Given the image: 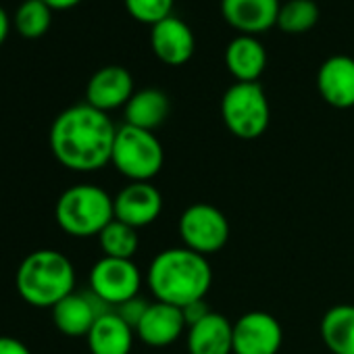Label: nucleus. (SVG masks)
I'll return each instance as SVG.
<instances>
[{
	"label": "nucleus",
	"mask_w": 354,
	"mask_h": 354,
	"mask_svg": "<svg viewBox=\"0 0 354 354\" xmlns=\"http://www.w3.org/2000/svg\"><path fill=\"white\" fill-rule=\"evenodd\" d=\"M117 127L109 113L88 102L59 113L50 127L53 156L69 171L92 173L111 162Z\"/></svg>",
	"instance_id": "1"
},
{
	"label": "nucleus",
	"mask_w": 354,
	"mask_h": 354,
	"mask_svg": "<svg viewBox=\"0 0 354 354\" xmlns=\"http://www.w3.org/2000/svg\"><path fill=\"white\" fill-rule=\"evenodd\" d=\"M146 281L158 302L186 308L205 300L213 283V271L207 257L180 246L160 250L150 261Z\"/></svg>",
	"instance_id": "2"
},
{
	"label": "nucleus",
	"mask_w": 354,
	"mask_h": 354,
	"mask_svg": "<svg viewBox=\"0 0 354 354\" xmlns=\"http://www.w3.org/2000/svg\"><path fill=\"white\" fill-rule=\"evenodd\" d=\"M15 286L30 306L55 308L63 298L75 292V269L63 252L42 248L21 261Z\"/></svg>",
	"instance_id": "3"
},
{
	"label": "nucleus",
	"mask_w": 354,
	"mask_h": 354,
	"mask_svg": "<svg viewBox=\"0 0 354 354\" xmlns=\"http://www.w3.org/2000/svg\"><path fill=\"white\" fill-rule=\"evenodd\" d=\"M57 225L73 238H92L115 219L109 192L94 184H77L65 190L55 207Z\"/></svg>",
	"instance_id": "4"
},
{
	"label": "nucleus",
	"mask_w": 354,
	"mask_h": 354,
	"mask_svg": "<svg viewBox=\"0 0 354 354\" xmlns=\"http://www.w3.org/2000/svg\"><path fill=\"white\" fill-rule=\"evenodd\" d=\"M111 162L129 182H150L162 169L165 150L154 131L123 123L117 127Z\"/></svg>",
	"instance_id": "5"
},
{
	"label": "nucleus",
	"mask_w": 354,
	"mask_h": 354,
	"mask_svg": "<svg viewBox=\"0 0 354 354\" xmlns=\"http://www.w3.org/2000/svg\"><path fill=\"white\" fill-rule=\"evenodd\" d=\"M221 117L232 136L240 140L261 138L271 121L267 94L259 82H236L221 98Z\"/></svg>",
	"instance_id": "6"
},
{
	"label": "nucleus",
	"mask_w": 354,
	"mask_h": 354,
	"mask_svg": "<svg viewBox=\"0 0 354 354\" xmlns=\"http://www.w3.org/2000/svg\"><path fill=\"white\" fill-rule=\"evenodd\" d=\"M177 232L186 248L209 257L219 252L230 240V221L213 205H190L177 221Z\"/></svg>",
	"instance_id": "7"
},
{
	"label": "nucleus",
	"mask_w": 354,
	"mask_h": 354,
	"mask_svg": "<svg viewBox=\"0 0 354 354\" xmlns=\"http://www.w3.org/2000/svg\"><path fill=\"white\" fill-rule=\"evenodd\" d=\"M142 275L133 261L102 257L90 271V292L106 306H119L140 294Z\"/></svg>",
	"instance_id": "8"
},
{
	"label": "nucleus",
	"mask_w": 354,
	"mask_h": 354,
	"mask_svg": "<svg viewBox=\"0 0 354 354\" xmlns=\"http://www.w3.org/2000/svg\"><path fill=\"white\" fill-rule=\"evenodd\" d=\"M281 344L283 329L265 310H250L234 323V354H277Z\"/></svg>",
	"instance_id": "9"
},
{
	"label": "nucleus",
	"mask_w": 354,
	"mask_h": 354,
	"mask_svg": "<svg viewBox=\"0 0 354 354\" xmlns=\"http://www.w3.org/2000/svg\"><path fill=\"white\" fill-rule=\"evenodd\" d=\"M150 48L160 63L182 67L192 59L196 40L186 21L171 15L150 28Z\"/></svg>",
	"instance_id": "10"
},
{
	"label": "nucleus",
	"mask_w": 354,
	"mask_h": 354,
	"mask_svg": "<svg viewBox=\"0 0 354 354\" xmlns=\"http://www.w3.org/2000/svg\"><path fill=\"white\" fill-rule=\"evenodd\" d=\"M115 219L136 230L154 223L162 211V196L150 182H129L113 198Z\"/></svg>",
	"instance_id": "11"
},
{
	"label": "nucleus",
	"mask_w": 354,
	"mask_h": 354,
	"mask_svg": "<svg viewBox=\"0 0 354 354\" xmlns=\"http://www.w3.org/2000/svg\"><path fill=\"white\" fill-rule=\"evenodd\" d=\"M188 323L184 310L167 302H150L136 327V335L152 348H165L180 339Z\"/></svg>",
	"instance_id": "12"
},
{
	"label": "nucleus",
	"mask_w": 354,
	"mask_h": 354,
	"mask_svg": "<svg viewBox=\"0 0 354 354\" xmlns=\"http://www.w3.org/2000/svg\"><path fill=\"white\" fill-rule=\"evenodd\" d=\"M133 77L125 67L109 65L98 69L88 86H86V102L102 113L115 111L119 106L125 109L129 98L133 96Z\"/></svg>",
	"instance_id": "13"
},
{
	"label": "nucleus",
	"mask_w": 354,
	"mask_h": 354,
	"mask_svg": "<svg viewBox=\"0 0 354 354\" xmlns=\"http://www.w3.org/2000/svg\"><path fill=\"white\" fill-rule=\"evenodd\" d=\"M279 0H221V15L240 36H259L277 26Z\"/></svg>",
	"instance_id": "14"
},
{
	"label": "nucleus",
	"mask_w": 354,
	"mask_h": 354,
	"mask_svg": "<svg viewBox=\"0 0 354 354\" xmlns=\"http://www.w3.org/2000/svg\"><path fill=\"white\" fill-rule=\"evenodd\" d=\"M50 310H53L55 327L61 333L69 337H86L92 325L96 323V319L102 313H106L109 306L102 300H98L92 292L90 294L73 292Z\"/></svg>",
	"instance_id": "15"
},
{
	"label": "nucleus",
	"mask_w": 354,
	"mask_h": 354,
	"mask_svg": "<svg viewBox=\"0 0 354 354\" xmlns=\"http://www.w3.org/2000/svg\"><path fill=\"white\" fill-rule=\"evenodd\" d=\"M317 90L329 106L352 109L354 106V59L348 55H333L325 59L317 71Z\"/></svg>",
	"instance_id": "16"
},
{
	"label": "nucleus",
	"mask_w": 354,
	"mask_h": 354,
	"mask_svg": "<svg viewBox=\"0 0 354 354\" xmlns=\"http://www.w3.org/2000/svg\"><path fill=\"white\" fill-rule=\"evenodd\" d=\"M190 354H234V323L221 313H209L188 327Z\"/></svg>",
	"instance_id": "17"
},
{
	"label": "nucleus",
	"mask_w": 354,
	"mask_h": 354,
	"mask_svg": "<svg viewBox=\"0 0 354 354\" xmlns=\"http://www.w3.org/2000/svg\"><path fill=\"white\" fill-rule=\"evenodd\" d=\"M133 327L117 310L102 313L86 335L92 354H129L133 346Z\"/></svg>",
	"instance_id": "18"
},
{
	"label": "nucleus",
	"mask_w": 354,
	"mask_h": 354,
	"mask_svg": "<svg viewBox=\"0 0 354 354\" xmlns=\"http://www.w3.org/2000/svg\"><path fill=\"white\" fill-rule=\"evenodd\" d=\"M225 65L236 82H259L267 67V50L257 36H236L225 48Z\"/></svg>",
	"instance_id": "19"
},
{
	"label": "nucleus",
	"mask_w": 354,
	"mask_h": 354,
	"mask_svg": "<svg viewBox=\"0 0 354 354\" xmlns=\"http://www.w3.org/2000/svg\"><path fill=\"white\" fill-rule=\"evenodd\" d=\"M169 113V96L158 88H144L136 90L129 102L125 104V123L146 131H154L167 121Z\"/></svg>",
	"instance_id": "20"
},
{
	"label": "nucleus",
	"mask_w": 354,
	"mask_h": 354,
	"mask_svg": "<svg viewBox=\"0 0 354 354\" xmlns=\"http://www.w3.org/2000/svg\"><path fill=\"white\" fill-rule=\"evenodd\" d=\"M321 337L331 354H354V306H331L321 319Z\"/></svg>",
	"instance_id": "21"
},
{
	"label": "nucleus",
	"mask_w": 354,
	"mask_h": 354,
	"mask_svg": "<svg viewBox=\"0 0 354 354\" xmlns=\"http://www.w3.org/2000/svg\"><path fill=\"white\" fill-rule=\"evenodd\" d=\"M98 242H100V250L104 252V257L127 259V261L133 259V254L138 252V246H140L138 230L127 223H121L117 219H113L100 232Z\"/></svg>",
	"instance_id": "22"
},
{
	"label": "nucleus",
	"mask_w": 354,
	"mask_h": 354,
	"mask_svg": "<svg viewBox=\"0 0 354 354\" xmlns=\"http://www.w3.org/2000/svg\"><path fill=\"white\" fill-rule=\"evenodd\" d=\"M321 11L315 0H288L277 15V28L286 34H306L319 24Z\"/></svg>",
	"instance_id": "23"
},
{
	"label": "nucleus",
	"mask_w": 354,
	"mask_h": 354,
	"mask_svg": "<svg viewBox=\"0 0 354 354\" xmlns=\"http://www.w3.org/2000/svg\"><path fill=\"white\" fill-rule=\"evenodd\" d=\"M53 9L42 0H26L15 13V30L24 38H40L48 32Z\"/></svg>",
	"instance_id": "24"
},
{
	"label": "nucleus",
	"mask_w": 354,
	"mask_h": 354,
	"mask_svg": "<svg viewBox=\"0 0 354 354\" xmlns=\"http://www.w3.org/2000/svg\"><path fill=\"white\" fill-rule=\"evenodd\" d=\"M127 13L146 26H154L167 17H171L173 11V3L175 0H123Z\"/></svg>",
	"instance_id": "25"
},
{
	"label": "nucleus",
	"mask_w": 354,
	"mask_h": 354,
	"mask_svg": "<svg viewBox=\"0 0 354 354\" xmlns=\"http://www.w3.org/2000/svg\"><path fill=\"white\" fill-rule=\"evenodd\" d=\"M148 304H150V302H146L144 298L136 296V298H131V300L119 304V306H117V313H119V317H121L125 323H129V325L133 327V331H136V327H138L140 319L144 317Z\"/></svg>",
	"instance_id": "26"
},
{
	"label": "nucleus",
	"mask_w": 354,
	"mask_h": 354,
	"mask_svg": "<svg viewBox=\"0 0 354 354\" xmlns=\"http://www.w3.org/2000/svg\"><path fill=\"white\" fill-rule=\"evenodd\" d=\"M0 354H32V350L17 337L0 335Z\"/></svg>",
	"instance_id": "27"
},
{
	"label": "nucleus",
	"mask_w": 354,
	"mask_h": 354,
	"mask_svg": "<svg viewBox=\"0 0 354 354\" xmlns=\"http://www.w3.org/2000/svg\"><path fill=\"white\" fill-rule=\"evenodd\" d=\"M184 310V317H186V323H188V327L190 325H194L196 321H201L203 317H207L209 313H211V308L205 304V300H201V302H192V304H188L186 308H182Z\"/></svg>",
	"instance_id": "28"
},
{
	"label": "nucleus",
	"mask_w": 354,
	"mask_h": 354,
	"mask_svg": "<svg viewBox=\"0 0 354 354\" xmlns=\"http://www.w3.org/2000/svg\"><path fill=\"white\" fill-rule=\"evenodd\" d=\"M9 30H11V21H9V15L7 11L0 7V46L5 44L7 36H9Z\"/></svg>",
	"instance_id": "29"
},
{
	"label": "nucleus",
	"mask_w": 354,
	"mask_h": 354,
	"mask_svg": "<svg viewBox=\"0 0 354 354\" xmlns=\"http://www.w3.org/2000/svg\"><path fill=\"white\" fill-rule=\"evenodd\" d=\"M42 3H46L53 11H65V9H71V7L80 5L82 0H42Z\"/></svg>",
	"instance_id": "30"
}]
</instances>
